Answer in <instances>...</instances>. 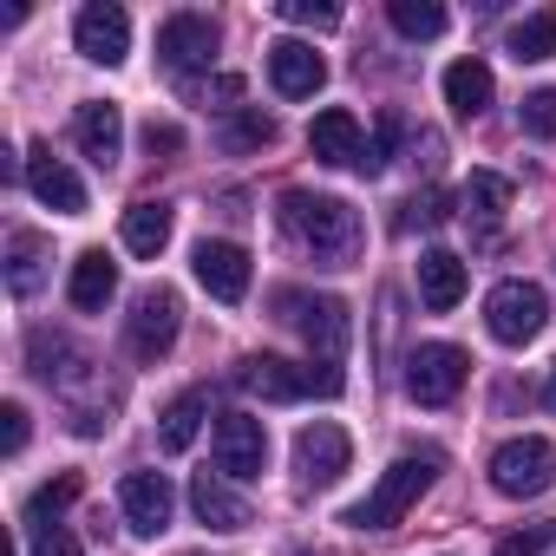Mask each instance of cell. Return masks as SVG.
I'll return each instance as SVG.
<instances>
[{"label": "cell", "instance_id": "484cf974", "mask_svg": "<svg viewBox=\"0 0 556 556\" xmlns=\"http://www.w3.org/2000/svg\"><path fill=\"white\" fill-rule=\"evenodd\" d=\"M170 223H177V216H170V203H151V197H144V203H131V210H125V249H131V255H144V262H151V255H164Z\"/></svg>", "mask_w": 556, "mask_h": 556}, {"label": "cell", "instance_id": "4316f807", "mask_svg": "<svg viewBox=\"0 0 556 556\" xmlns=\"http://www.w3.org/2000/svg\"><path fill=\"white\" fill-rule=\"evenodd\" d=\"M203 413H210V400L190 387V393H177L164 413H157V445L164 452H190L197 445V432H203Z\"/></svg>", "mask_w": 556, "mask_h": 556}, {"label": "cell", "instance_id": "8d00e7d4", "mask_svg": "<svg viewBox=\"0 0 556 556\" xmlns=\"http://www.w3.org/2000/svg\"><path fill=\"white\" fill-rule=\"evenodd\" d=\"M236 99H242V79H236V73H223V79L197 86V105H229V112H236Z\"/></svg>", "mask_w": 556, "mask_h": 556}, {"label": "cell", "instance_id": "7402d4cb", "mask_svg": "<svg viewBox=\"0 0 556 556\" xmlns=\"http://www.w3.org/2000/svg\"><path fill=\"white\" fill-rule=\"evenodd\" d=\"M73 308H86V315H99L112 295H118V262L105 255V249H86L79 262H73Z\"/></svg>", "mask_w": 556, "mask_h": 556}, {"label": "cell", "instance_id": "ba28073f", "mask_svg": "<svg viewBox=\"0 0 556 556\" xmlns=\"http://www.w3.org/2000/svg\"><path fill=\"white\" fill-rule=\"evenodd\" d=\"M177 328H184V302H177V289H144L138 302H131V321H125V341H131V354L138 361H164L170 348H177Z\"/></svg>", "mask_w": 556, "mask_h": 556}, {"label": "cell", "instance_id": "83f0119b", "mask_svg": "<svg viewBox=\"0 0 556 556\" xmlns=\"http://www.w3.org/2000/svg\"><path fill=\"white\" fill-rule=\"evenodd\" d=\"M510 60L517 66H536V60H549L556 53V8H536V14H523L517 27H510Z\"/></svg>", "mask_w": 556, "mask_h": 556}, {"label": "cell", "instance_id": "5b68a950", "mask_svg": "<svg viewBox=\"0 0 556 556\" xmlns=\"http://www.w3.org/2000/svg\"><path fill=\"white\" fill-rule=\"evenodd\" d=\"M556 484V445L549 439H504L491 452V491L497 497H543Z\"/></svg>", "mask_w": 556, "mask_h": 556}, {"label": "cell", "instance_id": "d6986e66", "mask_svg": "<svg viewBox=\"0 0 556 556\" xmlns=\"http://www.w3.org/2000/svg\"><path fill=\"white\" fill-rule=\"evenodd\" d=\"M190 510H197V523H210V530H223V536H236V530H249V497L242 491H229L216 471H197L190 478Z\"/></svg>", "mask_w": 556, "mask_h": 556}, {"label": "cell", "instance_id": "5bb4252c", "mask_svg": "<svg viewBox=\"0 0 556 556\" xmlns=\"http://www.w3.org/2000/svg\"><path fill=\"white\" fill-rule=\"evenodd\" d=\"M268 79L282 99H315L328 86V60L308 47V40H275L268 47Z\"/></svg>", "mask_w": 556, "mask_h": 556}, {"label": "cell", "instance_id": "d4e9b609", "mask_svg": "<svg viewBox=\"0 0 556 556\" xmlns=\"http://www.w3.org/2000/svg\"><path fill=\"white\" fill-rule=\"evenodd\" d=\"M210 138H216V151H229V157H236V151H262V144H275V118H268L262 105H236L229 118H216Z\"/></svg>", "mask_w": 556, "mask_h": 556}, {"label": "cell", "instance_id": "d6a6232c", "mask_svg": "<svg viewBox=\"0 0 556 556\" xmlns=\"http://www.w3.org/2000/svg\"><path fill=\"white\" fill-rule=\"evenodd\" d=\"M275 14H282L289 27H315V34L341 27V8H328V0H275Z\"/></svg>", "mask_w": 556, "mask_h": 556}, {"label": "cell", "instance_id": "f1b7e54d", "mask_svg": "<svg viewBox=\"0 0 556 556\" xmlns=\"http://www.w3.org/2000/svg\"><path fill=\"white\" fill-rule=\"evenodd\" d=\"M387 21L406 40H439L445 34V8H439V0H387Z\"/></svg>", "mask_w": 556, "mask_h": 556}, {"label": "cell", "instance_id": "60d3db41", "mask_svg": "<svg viewBox=\"0 0 556 556\" xmlns=\"http://www.w3.org/2000/svg\"><path fill=\"white\" fill-rule=\"evenodd\" d=\"M549 406H556V380H549Z\"/></svg>", "mask_w": 556, "mask_h": 556}, {"label": "cell", "instance_id": "ffe728a7", "mask_svg": "<svg viewBox=\"0 0 556 556\" xmlns=\"http://www.w3.org/2000/svg\"><path fill=\"white\" fill-rule=\"evenodd\" d=\"M47 262H53V242L40 236V229H14L8 236V262H0V275H8V295H40V282H47Z\"/></svg>", "mask_w": 556, "mask_h": 556}, {"label": "cell", "instance_id": "7a4b0ae2", "mask_svg": "<svg viewBox=\"0 0 556 556\" xmlns=\"http://www.w3.org/2000/svg\"><path fill=\"white\" fill-rule=\"evenodd\" d=\"M439 465H445V452H432V445H426V452H400V458L380 471V484H374V491L341 517V523H354V530H393V523H400L426 491H432Z\"/></svg>", "mask_w": 556, "mask_h": 556}, {"label": "cell", "instance_id": "d590c367", "mask_svg": "<svg viewBox=\"0 0 556 556\" xmlns=\"http://www.w3.org/2000/svg\"><path fill=\"white\" fill-rule=\"evenodd\" d=\"M27 556H79V536L60 530V523H47V530H34V549Z\"/></svg>", "mask_w": 556, "mask_h": 556}, {"label": "cell", "instance_id": "74e56055", "mask_svg": "<svg viewBox=\"0 0 556 556\" xmlns=\"http://www.w3.org/2000/svg\"><path fill=\"white\" fill-rule=\"evenodd\" d=\"M144 151H151V157H170V151H184V131L151 118V125H144Z\"/></svg>", "mask_w": 556, "mask_h": 556}, {"label": "cell", "instance_id": "9a60e30c", "mask_svg": "<svg viewBox=\"0 0 556 556\" xmlns=\"http://www.w3.org/2000/svg\"><path fill=\"white\" fill-rule=\"evenodd\" d=\"M190 268H197V282L216 295V302H242L249 295V249L242 242H197V255H190Z\"/></svg>", "mask_w": 556, "mask_h": 556}, {"label": "cell", "instance_id": "1f68e13d", "mask_svg": "<svg viewBox=\"0 0 556 556\" xmlns=\"http://www.w3.org/2000/svg\"><path fill=\"white\" fill-rule=\"evenodd\" d=\"M517 125H523L530 138H556V86H543V92H523V105H517Z\"/></svg>", "mask_w": 556, "mask_h": 556}, {"label": "cell", "instance_id": "836d02e7", "mask_svg": "<svg viewBox=\"0 0 556 556\" xmlns=\"http://www.w3.org/2000/svg\"><path fill=\"white\" fill-rule=\"evenodd\" d=\"M452 210H445V190H419L413 203H406V216H400V229H439Z\"/></svg>", "mask_w": 556, "mask_h": 556}, {"label": "cell", "instance_id": "f35d334b", "mask_svg": "<svg viewBox=\"0 0 556 556\" xmlns=\"http://www.w3.org/2000/svg\"><path fill=\"white\" fill-rule=\"evenodd\" d=\"M0 419H8V452H27V406L8 400V406H0Z\"/></svg>", "mask_w": 556, "mask_h": 556}, {"label": "cell", "instance_id": "ab89813d", "mask_svg": "<svg viewBox=\"0 0 556 556\" xmlns=\"http://www.w3.org/2000/svg\"><path fill=\"white\" fill-rule=\"evenodd\" d=\"M0 184H21V157L8 144H0Z\"/></svg>", "mask_w": 556, "mask_h": 556}, {"label": "cell", "instance_id": "4dcf8cb0", "mask_svg": "<svg viewBox=\"0 0 556 556\" xmlns=\"http://www.w3.org/2000/svg\"><path fill=\"white\" fill-rule=\"evenodd\" d=\"M400 131H406V118H400V112H380V131L367 138V151H361V164H354V170H361V177H380V170H387V157H393V144H400Z\"/></svg>", "mask_w": 556, "mask_h": 556}, {"label": "cell", "instance_id": "277c9868", "mask_svg": "<svg viewBox=\"0 0 556 556\" xmlns=\"http://www.w3.org/2000/svg\"><path fill=\"white\" fill-rule=\"evenodd\" d=\"M282 321H295V334L308 341V354L321 361V367H341L348 361V334H354V321H348V302L341 295H282Z\"/></svg>", "mask_w": 556, "mask_h": 556}, {"label": "cell", "instance_id": "7c38bea8", "mask_svg": "<svg viewBox=\"0 0 556 556\" xmlns=\"http://www.w3.org/2000/svg\"><path fill=\"white\" fill-rule=\"evenodd\" d=\"M157 60H164L170 73H197V66H210V60H216V21L197 14V8L170 14V21L157 27Z\"/></svg>", "mask_w": 556, "mask_h": 556}, {"label": "cell", "instance_id": "603a6c76", "mask_svg": "<svg viewBox=\"0 0 556 556\" xmlns=\"http://www.w3.org/2000/svg\"><path fill=\"white\" fill-rule=\"evenodd\" d=\"M491 92H497V79H491L484 60H452V66H445V105H452L458 118L491 112Z\"/></svg>", "mask_w": 556, "mask_h": 556}, {"label": "cell", "instance_id": "2e32d148", "mask_svg": "<svg viewBox=\"0 0 556 556\" xmlns=\"http://www.w3.org/2000/svg\"><path fill=\"white\" fill-rule=\"evenodd\" d=\"M27 190L47 203V210H60V216H86V184L73 177V164L66 157H53L47 144H34L27 151Z\"/></svg>", "mask_w": 556, "mask_h": 556}, {"label": "cell", "instance_id": "4fadbf2b", "mask_svg": "<svg viewBox=\"0 0 556 556\" xmlns=\"http://www.w3.org/2000/svg\"><path fill=\"white\" fill-rule=\"evenodd\" d=\"M118 504H125L131 536H164V530H170V510H177V491H170L164 471H131V478L118 484Z\"/></svg>", "mask_w": 556, "mask_h": 556}, {"label": "cell", "instance_id": "ac0fdd59", "mask_svg": "<svg viewBox=\"0 0 556 556\" xmlns=\"http://www.w3.org/2000/svg\"><path fill=\"white\" fill-rule=\"evenodd\" d=\"M308 151L321 157V164H361V151H367V131H361V118L348 112V105H328V112H315V125H308Z\"/></svg>", "mask_w": 556, "mask_h": 556}, {"label": "cell", "instance_id": "30bf717a", "mask_svg": "<svg viewBox=\"0 0 556 556\" xmlns=\"http://www.w3.org/2000/svg\"><path fill=\"white\" fill-rule=\"evenodd\" d=\"M210 452H216V471H223V478H262V465H268V432H262V419H249V413H223L216 432H210Z\"/></svg>", "mask_w": 556, "mask_h": 556}, {"label": "cell", "instance_id": "e0dca14e", "mask_svg": "<svg viewBox=\"0 0 556 556\" xmlns=\"http://www.w3.org/2000/svg\"><path fill=\"white\" fill-rule=\"evenodd\" d=\"M73 138H79V151H86L99 170H112L118 151H125V118H118V105H112V99H86V105L73 112Z\"/></svg>", "mask_w": 556, "mask_h": 556}, {"label": "cell", "instance_id": "8992f818", "mask_svg": "<svg viewBox=\"0 0 556 556\" xmlns=\"http://www.w3.org/2000/svg\"><path fill=\"white\" fill-rule=\"evenodd\" d=\"M543 321H549V295H543L536 282H497V289L484 295V328H491V341H504V348L536 341Z\"/></svg>", "mask_w": 556, "mask_h": 556}, {"label": "cell", "instance_id": "3957f363", "mask_svg": "<svg viewBox=\"0 0 556 556\" xmlns=\"http://www.w3.org/2000/svg\"><path fill=\"white\" fill-rule=\"evenodd\" d=\"M249 393H262L268 406H295V400H308V393H321V400H334L348 380H341V367H295V361H275V354H249L242 361V374H236Z\"/></svg>", "mask_w": 556, "mask_h": 556}, {"label": "cell", "instance_id": "cb8c5ba5", "mask_svg": "<svg viewBox=\"0 0 556 556\" xmlns=\"http://www.w3.org/2000/svg\"><path fill=\"white\" fill-rule=\"evenodd\" d=\"M458 203H465V216L484 229V242L497 236V223H504V210H510V177H497V170H471L465 177V190H458Z\"/></svg>", "mask_w": 556, "mask_h": 556}, {"label": "cell", "instance_id": "9c48e42d", "mask_svg": "<svg viewBox=\"0 0 556 556\" xmlns=\"http://www.w3.org/2000/svg\"><path fill=\"white\" fill-rule=\"evenodd\" d=\"M348 458H354V439L334 419H315V426L295 432V478H302V491H328L348 471Z\"/></svg>", "mask_w": 556, "mask_h": 556}, {"label": "cell", "instance_id": "44dd1931", "mask_svg": "<svg viewBox=\"0 0 556 556\" xmlns=\"http://www.w3.org/2000/svg\"><path fill=\"white\" fill-rule=\"evenodd\" d=\"M465 282H471V275H465V262H458L452 249H426V255H419V302H426L432 315H452V308L465 302Z\"/></svg>", "mask_w": 556, "mask_h": 556}, {"label": "cell", "instance_id": "6da1fadb", "mask_svg": "<svg viewBox=\"0 0 556 556\" xmlns=\"http://www.w3.org/2000/svg\"><path fill=\"white\" fill-rule=\"evenodd\" d=\"M275 223H282L315 262H354V255H361V210H354L348 197L282 190V203H275Z\"/></svg>", "mask_w": 556, "mask_h": 556}, {"label": "cell", "instance_id": "8fae6325", "mask_svg": "<svg viewBox=\"0 0 556 556\" xmlns=\"http://www.w3.org/2000/svg\"><path fill=\"white\" fill-rule=\"evenodd\" d=\"M73 47L92 66H118L131 53V14L118 0H92V8H79V21H73Z\"/></svg>", "mask_w": 556, "mask_h": 556}, {"label": "cell", "instance_id": "e575fe53", "mask_svg": "<svg viewBox=\"0 0 556 556\" xmlns=\"http://www.w3.org/2000/svg\"><path fill=\"white\" fill-rule=\"evenodd\" d=\"M556 543V517L549 523H530V530H510L504 543H497V556H543Z\"/></svg>", "mask_w": 556, "mask_h": 556}, {"label": "cell", "instance_id": "52a82bcc", "mask_svg": "<svg viewBox=\"0 0 556 556\" xmlns=\"http://www.w3.org/2000/svg\"><path fill=\"white\" fill-rule=\"evenodd\" d=\"M465 374H471V361H465V348H452V341H426V348L406 354V393H413L419 406H452L458 387H465Z\"/></svg>", "mask_w": 556, "mask_h": 556}, {"label": "cell", "instance_id": "f546056e", "mask_svg": "<svg viewBox=\"0 0 556 556\" xmlns=\"http://www.w3.org/2000/svg\"><path fill=\"white\" fill-rule=\"evenodd\" d=\"M79 491H86V484H79V471H60V478H47V484L27 497V530H47V523H53V517H60V510L79 497Z\"/></svg>", "mask_w": 556, "mask_h": 556}]
</instances>
